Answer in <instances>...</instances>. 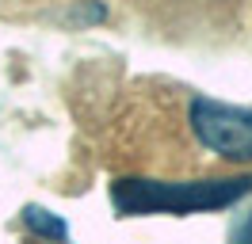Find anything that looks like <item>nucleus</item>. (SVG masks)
<instances>
[{
	"label": "nucleus",
	"instance_id": "f257e3e1",
	"mask_svg": "<svg viewBox=\"0 0 252 244\" xmlns=\"http://www.w3.org/2000/svg\"><path fill=\"white\" fill-rule=\"evenodd\" d=\"M252 195V176H206V180H142L123 176L111 183V202L123 217L145 214H203L225 210Z\"/></svg>",
	"mask_w": 252,
	"mask_h": 244
},
{
	"label": "nucleus",
	"instance_id": "f03ea898",
	"mask_svg": "<svg viewBox=\"0 0 252 244\" xmlns=\"http://www.w3.org/2000/svg\"><path fill=\"white\" fill-rule=\"evenodd\" d=\"M188 122L199 137V145L218 152L221 160H229V164H249L252 160V107L195 95L188 107Z\"/></svg>",
	"mask_w": 252,
	"mask_h": 244
},
{
	"label": "nucleus",
	"instance_id": "7ed1b4c3",
	"mask_svg": "<svg viewBox=\"0 0 252 244\" xmlns=\"http://www.w3.org/2000/svg\"><path fill=\"white\" fill-rule=\"evenodd\" d=\"M23 221H27L31 233L46 237V241H65V237H69V225H65L58 214L42 210V206H27V210H23Z\"/></svg>",
	"mask_w": 252,
	"mask_h": 244
},
{
	"label": "nucleus",
	"instance_id": "20e7f679",
	"mask_svg": "<svg viewBox=\"0 0 252 244\" xmlns=\"http://www.w3.org/2000/svg\"><path fill=\"white\" fill-rule=\"evenodd\" d=\"M229 244H252V214L237 225V233H233V241H229Z\"/></svg>",
	"mask_w": 252,
	"mask_h": 244
}]
</instances>
